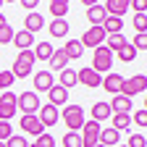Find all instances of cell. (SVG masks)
Here are the masks:
<instances>
[{
  "label": "cell",
  "mask_w": 147,
  "mask_h": 147,
  "mask_svg": "<svg viewBox=\"0 0 147 147\" xmlns=\"http://www.w3.org/2000/svg\"><path fill=\"white\" fill-rule=\"evenodd\" d=\"M95 74H110L113 68V53H110L105 45L95 47V55H92V66H89Z\"/></svg>",
  "instance_id": "1"
},
{
  "label": "cell",
  "mask_w": 147,
  "mask_h": 147,
  "mask_svg": "<svg viewBox=\"0 0 147 147\" xmlns=\"http://www.w3.org/2000/svg\"><path fill=\"white\" fill-rule=\"evenodd\" d=\"M61 118L68 126V131H79L84 126V110H82V105H66L61 110Z\"/></svg>",
  "instance_id": "2"
},
{
  "label": "cell",
  "mask_w": 147,
  "mask_h": 147,
  "mask_svg": "<svg viewBox=\"0 0 147 147\" xmlns=\"http://www.w3.org/2000/svg\"><path fill=\"white\" fill-rule=\"evenodd\" d=\"M144 89H147V76H144V74H134L131 79H123L118 95H123V97L131 100L134 95H139V92H144Z\"/></svg>",
  "instance_id": "3"
},
{
  "label": "cell",
  "mask_w": 147,
  "mask_h": 147,
  "mask_svg": "<svg viewBox=\"0 0 147 147\" xmlns=\"http://www.w3.org/2000/svg\"><path fill=\"white\" fill-rule=\"evenodd\" d=\"M16 108L21 110L24 116H37V110H40V95H34V92H21V95L16 97Z\"/></svg>",
  "instance_id": "4"
},
{
  "label": "cell",
  "mask_w": 147,
  "mask_h": 147,
  "mask_svg": "<svg viewBox=\"0 0 147 147\" xmlns=\"http://www.w3.org/2000/svg\"><path fill=\"white\" fill-rule=\"evenodd\" d=\"M105 32H102V26H89L84 34H82V47H92V50H95V47H100V45H105Z\"/></svg>",
  "instance_id": "5"
},
{
  "label": "cell",
  "mask_w": 147,
  "mask_h": 147,
  "mask_svg": "<svg viewBox=\"0 0 147 147\" xmlns=\"http://www.w3.org/2000/svg\"><path fill=\"white\" fill-rule=\"evenodd\" d=\"M79 137H82V147H97V139H100V123H95V121H84Z\"/></svg>",
  "instance_id": "6"
},
{
  "label": "cell",
  "mask_w": 147,
  "mask_h": 147,
  "mask_svg": "<svg viewBox=\"0 0 147 147\" xmlns=\"http://www.w3.org/2000/svg\"><path fill=\"white\" fill-rule=\"evenodd\" d=\"M13 116H16V95L3 92L0 95V121H11Z\"/></svg>",
  "instance_id": "7"
},
{
  "label": "cell",
  "mask_w": 147,
  "mask_h": 147,
  "mask_svg": "<svg viewBox=\"0 0 147 147\" xmlns=\"http://www.w3.org/2000/svg\"><path fill=\"white\" fill-rule=\"evenodd\" d=\"M37 118H40L42 126H55L58 123V108L45 102V105H40V110H37Z\"/></svg>",
  "instance_id": "8"
},
{
  "label": "cell",
  "mask_w": 147,
  "mask_h": 147,
  "mask_svg": "<svg viewBox=\"0 0 147 147\" xmlns=\"http://www.w3.org/2000/svg\"><path fill=\"white\" fill-rule=\"evenodd\" d=\"M76 82H82V84L89 87V89H95V87L102 84V76H100V74H95V71L87 66V68H79V71H76Z\"/></svg>",
  "instance_id": "9"
},
{
  "label": "cell",
  "mask_w": 147,
  "mask_h": 147,
  "mask_svg": "<svg viewBox=\"0 0 147 147\" xmlns=\"http://www.w3.org/2000/svg\"><path fill=\"white\" fill-rule=\"evenodd\" d=\"M18 126H21L26 134H32V137H40V134H45V126L40 123V118H37V116H21Z\"/></svg>",
  "instance_id": "10"
},
{
  "label": "cell",
  "mask_w": 147,
  "mask_h": 147,
  "mask_svg": "<svg viewBox=\"0 0 147 147\" xmlns=\"http://www.w3.org/2000/svg\"><path fill=\"white\" fill-rule=\"evenodd\" d=\"M53 84H55V79H53L50 71H37L34 74V89L32 92H34V95H40V92H47Z\"/></svg>",
  "instance_id": "11"
},
{
  "label": "cell",
  "mask_w": 147,
  "mask_h": 147,
  "mask_svg": "<svg viewBox=\"0 0 147 147\" xmlns=\"http://www.w3.org/2000/svg\"><path fill=\"white\" fill-rule=\"evenodd\" d=\"M121 84H123V76L121 74H105V79H102V89L105 92H110V95H118L121 92Z\"/></svg>",
  "instance_id": "12"
},
{
  "label": "cell",
  "mask_w": 147,
  "mask_h": 147,
  "mask_svg": "<svg viewBox=\"0 0 147 147\" xmlns=\"http://www.w3.org/2000/svg\"><path fill=\"white\" fill-rule=\"evenodd\" d=\"M47 100H50V105H63V102H68V89H63L61 84H53L50 89H47Z\"/></svg>",
  "instance_id": "13"
},
{
  "label": "cell",
  "mask_w": 147,
  "mask_h": 147,
  "mask_svg": "<svg viewBox=\"0 0 147 147\" xmlns=\"http://www.w3.org/2000/svg\"><path fill=\"white\" fill-rule=\"evenodd\" d=\"M105 18H108V13H105V8H102L100 3H95V5L87 8V21H89L92 26H102Z\"/></svg>",
  "instance_id": "14"
},
{
  "label": "cell",
  "mask_w": 147,
  "mask_h": 147,
  "mask_svg": "<svg viewBox=\"0 0 147 147\" xmlns=\"http://www.w3.org/2000/svg\"><path fill=\"white\" fill-rule=\"evenodd\" d=\"M102 8H105V13H108V16L121 18V16L129 11V0H108V3H102Z\"/></svg>",
  "instance_id": "15"
},
{
  "label": "cell",
  "mask_w": 147,
  "mask_h": 147,
  "mask_svg": "<svg viewBox=\"0 0 147 147\" xmlns=\"http://www.w3.org/2000/svg\"><path fill=\"white\" fill-rule=\"evenodd\" d=\"M110 116H113V110H110L108 102H95V105H92V121H95V123L108 121Z\"/></svg>",
  "instance_id": "16"
},
{
  "label": "cell",
  "mask_w": 147,
  "mask_h": 147,
  "mask_svg": "<svg viewBox=\"0 0 147 147\" xmlns=\"http://www.w3.org/2000/svg\"><path fill=\"white\" fill-rule=\"evenodd\" d=\"M50 68L53 71H63V68H68V58H66V53H63V47L61 50H53V55H50ZM50 71V74H53Z\"/></svg>",
  "instance_id": "17"
},
{
  "label": "cell",
  "mask_w": 147,
  "mask_h": 147,
  "mask_svg": "<svg viewBox=\"0 0 147 147\" xmlns=\"http://www.w3.org/2000/svg\"><path fill=\"white\" fill-rule=\"evenodd\" d=\"M102 32L110 37V34H121L123 32V18H116V16H108L102 21Z\"/></svg>",
  "instance_id": "18"
},
{
  "label": "cell",
  "mask_w": 147,
  "mask_h": 147,
  "mask_svg": "<svg viewBox=\"0 0 147 147\" xmlns=\"http://www.w3.org/2000/svg\"><path fill=\"white\" fill-rule=\"evenodd\" d=\"M63 53H66V58H68V61H79L82 55H84V47H82L79 40H68L66 47H63Z\"/></svg>",
  "instance_id": "19"
},
{
  "label": "cell",
  "mask_w": 147,
  "mask_h": 147,
  "mask_svg": "<svg viewBox=\"0 0 147 147\" xmlns=\"http://www.w3.org/2000/svg\"><path fill=\"white\" fill-rule=\"evenodd\" d=\"M108 105H110L113 113H129V110H131V100L123 97V95H113V100H110Z\"/></svg>",
  "instance_id": "20"
},
{
  "label": "cell",
  "mask_w": 147,
  "mask_h": 147,
  "mask_svg": "<svg viewBox=\"0 0 147 147\" xmlns=\"http://www.w3.org/2000/svg\"><path fill=\"white\" fill-rule=\"evenodd\" d=\"M11 42H16V47L18 50H29L32 47V42H34V34H29V32H13V40Z\"/></svg>",
  "instance_id": "21"
},
{
  "label": "cell",
  "mask_w": 147,
  "mask_h": 147,
  "mask_svg": "<svg viewBox=\"0 0 147 147\" xmlns=\"http://www.w3.org/2000/svg\"><path fill=\"white\" fill-rule=\"evenodd\" d=\"M118 142H121V134L116 131V129H100V139H97V144L110 147V144H118Z\"/></svg>",
  "instance_id": "22"
},
{
  "label": "cell",
  "mask_w": 147,
  "mask_h": 147,
  "mask_svg": "<svg viewBox=\"0 0 147 147\" xmlns=\"http://www.w3.org/2000/svg\"><path fill=\"white\" fill-rule=\"evenodd\" d=\"M110 123H113L110 129H116V131L121 134L123 129L131 126V116H129V113H113V116H110Z\"/></svg>",
  "instance_id": "23"
},
{
  "label": "cell",
  "mask_w": 147,
  "mask_h": 147,
  "mask_svg": "<svg viewBox=\"0 0 147 147\" xmlns=\"http://www.w3.org/2000/svg\"><path fill=\"white\" fill-rule=\"evenodd\" d=\"M45 26V18L40 16V13H29L26 16V26H24V32H29V34H37Z\"/></svg>",
  "instance_id": "24"
},
{
  "label": "cell",
  "mask_w": 147,
  "mask_h": 147,
  "mask_svg": "<svg viewBox=\"0 0 147 147\" xmlns=\"http://www.w3.org/2000/svg\"><path fill=\"white\" fill-rule=\"evenodd\" d=\"M58 84H61L63 89H71L74 84H79V82H76V71H74V68H63L61 76H58Z\"/></svg>",
  "instance_id": "25"
},
{
  "label": "cell",
  "mask_w": 147,
  "mask_h": 147,
  "mask_svg": "<svg viewBox=\"0 0 147 147\" xmlns=\"http://www.w3.org/2000/svg\"><path fill=\"white\" fill-rule=\"evenodd\" d=\"M66 34H68V21H66V18H53L50 37H66Z\"/></svg>",
  "instance_id": "26"
},
{
  "label": "cell",
  "mask_w": 147,
  "mask_h": 147,
  "mask_svg": "<svg viewBox=\"0 0 147 147\" xmlns=\"http://www.w3.org/2000/svg\"><path fill=\"white\" fill-rule=\"evenodd\" d=\"M126 42H129V40H123V34H110V37H105V47H108L110 53H118Z\"/></svg>",
  "instance_id": "27"
},
{
  "label": "cell",
  "mask_w": 147,
  "mask_h": 147,
  "mask_svg": "<svg viewBox=\"0 0 147 147\" xmlns=\"http://www.w3.org/2000/svg\"><path fill=\"white\" fill-rule=\"evenodd\" d=\"M53 45L50 42H40V45H37V50H32L34 53V61H50V55H53Z\"/></svg>",
  "instance_id": "28"
},
{
  "label": "cell",
  "mask_w": 147,
  "mask_h": 147,
  "mask_svg": "<svg viewBox=\"0 0 147 147\" xmlns=\"http://www.w3.org/2000/svg\"><path fill=\"white\" fill-rule=\"evenodd\" d=\"M11 74H13V79H26L29 74H32V66L29 63H21V61H13Z\"/></svg>",
  "instance_id": "29"
},
{
  "label": "cell",
  "mask_w": 147,
  "mask_h": 147,
  "mask_svg": "<svg viewBox=\"0 0 147 147\" xmlns=\"http://www.w3.org/2000/svg\"><path fill=\"white\" fill-rule=\"evenodd\" d=\"M50 13H53V18H66L68 3H66V0H53V3H50Z\"/></svg>",
  "instance_id": "30"
},
{
  "label": "cell",
  "mask_w": 147,
  "mask_h": 147,
  "mask_svg": "<svg viewBox=\"0 0 147 147\" xmlns=\"http://www.w3.org/2000/svg\"><path fill=\"white\" fill-rule=\"evenodd\" d=\"M116 55H118V58H121L123 63H131V61L137 58V50H134L131 45H129V42H126V45H123V47H121V50H118Z\"/></svg>",
  "instance_id": "31"
},
{
  "label": "cell",
  "mask_w": 147,
  "mask_h": 147,
  "mask_svg": "<svg viewBox=\"0 0 147 147\" xmlns=\"http://www.w3.org/2000/svg\"><path fill=\"white\" fill-rule=\"evenodd\" d=\"M63 147H82V137H79V131H68V134L63 137Z\"/></svg>",
  "instance_id": "32"
},
{
  "label": "cell",
  "mask_w": 147,
  "mask_h": 147,
  "mask_svg": "<svg viewBox=\"0 0 147 147\" xmlns=\"http://www.w3.org/2000/svg\"><path fill=\"white\" fill-rule=\"evenodd\" d=\"M129 45H131V47H134L137 53H139V50L144 53V50H147V34H134V40L129 42Z\"/></svg>",
  "instance_id": "33"
},
{
  "label": "cell",
  "mask_w": 147,
  "mask_h": 147,
  "mask_svg": "<svg viewBox=\"0 0 147 147\" xmlns=\"http://www.w3.org/2000/svg\"><path fill=\"white\" fill-rule=\"evenodd\" d=\"M134 29H137V34H147V16L144 13L134 16Z\"/></svg>",
  "instance_id": "34"
},
{
  "label": "cell",
  "mask_w": 147,
  "mask_h": 147,
  "mask_svg": "<svg viewBox=\"0 0 147 147\" xmlns=\"http://www.w3.org/2000/svg\"><path fill=\"white\" fill-rule=\"evenodd\" d=\"M13 82H16V79H13L11 71H0V89H3V92H8V87H11Z\"/></svg>",
  "instance_id": "35"
},
{
  "label": "cell",
  "mask_w": 147,
  "mask_h": 147,
  "mask_svg": "<svg viewBox=\"0 0 147 147\" xmlns=\"http://www.w3.org/2000/svg\"><path fill=\"white\" fill-rule=\"evenodd\" d=\"M13 137V129H11V123L8 121H0V142H8Z\"/></svg>",
  "instance_id": "36"
},
{
  "label": "cell",
  "mask_w": 147,
  "mask_h": 147,
  "mask_svg": "<svg viewBox=\"0 0 147 147\" xmlns=\"http://www.w3.org/2000/svg\"><path fill=\"white\" fill-rule=\"evenodd\" d=\"M126 147H147L144 134H131V137H129V142H126Z\"/></svg>",
  "instance_id": "37"
},
{
  "label": "cell",
  "mask_w": 147,
  "mask_h": 147,
  "mask_svg": "<svg viewBox=\"0 0 147 147\" xmlns=\"http://www.w3.org/2000/svg\"><path fill=\"white\" fill-rule=\"evenodd\" d=\"M32 147H55V139H53L50 134H40V137H37V142H34Z\"/></svg>",
  "instance_id": "38"
},
{
  "label": "cell",
  "mask_w": 147,
  "mask_h": 147,
  "mask_svg": "<svg viewBox=\"0 0 147 147\" xmlns=\"http://www.w3.org/2000/svg\"><path fill=\"white\" fill-rule=\"evenodd\" d=\"M11 40H13V26H8V24L0 26V45H8Z\"/></svg>",
  "instance_id": "39"
},
{
  "label": "cell",
  "mask_w": 147,
  "mask_h": 147,
  "mask_svg": "<svg viewBox=\"0 0 147 147\" xmlns=\"http://www.w3.org/2000/svg\"><path fill=\"white\" fill-rule=\"evenodd\" d=\"M131 123H139L142 129L147 126V110L142 108V110H137V113H134V118H131Z\"/></svg>",
  "instance_id": "40"
},
{
  "label": "cell",
  "mask_w": 147,
  "mask_h": 147,
  "mask_svg": "<svg viewBox=\"0 0 147 147\" xmlns=\"http://www.w3.org/2000/svg\"><path fill=\"white\" fill-rule=\"evenodd\" d=\"M5 147H29V142H26L24 137H16V134H13V137L5 142Z\"/></svg>",
  "instance_id": "41"
},
{
  "label": "cell",
  "mask_w": 147,
  "mask_h": 147,
  "mask_svg": "<svg viewBox=\"0 0 147 147\" xmlns=\"http://www.w3.org/2000/svg\"><path fill=\"white\" fill-rule=\"evenodd\" d=\"M16 61H21V63H29V66H32V63H34V53H32V50H21V53L16 55Z\"/></svg>",
  "instance_id": "42"
},
{
  "label": "cell",
  "mask_w": 147,
  "mask_h": 147,
  "mask_svg": "<svg viewBox=\"0 0 147 147\" xmlns=\"http://www.w3.org/2000/svg\"><path fill=\"white\" fill-rule=\"evenodd\" d=\"M129 8H134L137 13H144V11H147V0H131Z\"/></svg>",
  "instance_id": "43"
},
{
  "label": "cell",
  "mask_w": 147,
  "mask_h": 147,
  "mask_svg": "<svg viewBox=\"0 0 147 147\" xmlns=\"http://www.w3.org/2000/svg\"><path fill=\"white\" fill-rule=\"evenodd\" d=\"M21 8H26V11H34V8H37V0H21Z\"/></svg>",
  "instance_id": "44"
},
{
  "label": "cell",
  "mask_w": 147,
  "mask_h": 147,
  "mask_svg": "<svg viewBox=\"0 0 147 147\" xmlns=\"http://www.w3.org/2000/svg\"><path fill=\"white\" fill-rule=\"evenodd\" d=\"M0 26H5V16L3 13H0Z\"/></svg>",
  "instance_id": "45"
},
{
  "label": "cell",
  "mask_w": 147,
  "mask_h": 147,
  "mask_svg": "<svg viewBox=\"0 0 147 147\" xmlns=\"http://www.w3.org/2000/svg\"><path fill=\"white\" fill-rule=\"evenodd\" d=\"M0 147H5V142H0Z\"/></svg>",
  "instance_id": "46"
},
{
  "label": "cell",
  "mask_w": 147,
  "mask_h": 147,
  "mask_svg": "<svg viewBox=\"0 0 147 147\" xmlns=\"http://www.w3.org/2000/svg\"><path fill=\"white\" fill-rule=\"evenodd\" d=\"M0 8H3V0H0Z\"/></svg>",
  "instance_id": "47"
},
{
  "label": "cell",
  "mask_w": 147,
  "mask_h": 147,
  "mask_svg": "<svg viewBox=\"0 0 147 147\" xmlns=\"http://www.w3.org/2000/svg\"><path fill=\"white\" fill-rule=\"evenodd\" d=\"M97 147H105V144H97Z\"/></svg>",
  "instance_id": "48"
},
{
  "label": "cell",
  "mask_w": 147,
  "mask_h": 147,
  "mask_svg": "<svg viewBox=\"0 0 147 147\" xmlns=\"http://www.w3.org/2000/svg\"><path fill=\"white\" fill-rule=\"evenodd\" d=\"M118 147H126V144H118Z\"/></svg>",
  "instance_id": "49"
},
{
  "label": "cell",
  "mask_w": 147,
  "mask_h": 147,
  "mask_svg": "<svg viewBox=\"0 0 147 147\" xmlns=\"http://www.w3.org/2000/svg\"><path fill=\"white\" fill-rule=\"evenodd\" d=\"M29 147H32V144H29Z\"/></svg>",
  "instance_id": "50"
}]
</instances>
